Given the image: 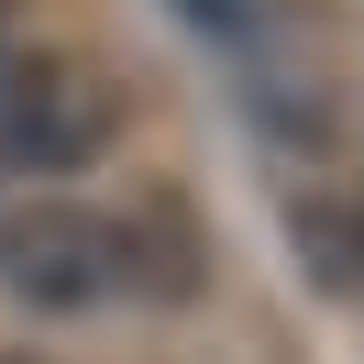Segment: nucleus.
I'll return each instance as SVG.
<instances>
[{"label":"nucleus","instance_id":"nucleus-1","mask_svg":"<svg viewBox=\"0 0 364 364\" xmlns=\"http://www.w3.org/2000/svg\"><path fill=\"white\" fill-rule=\"evenodd\" d=\"M122 133V89L67 45H33V55H0V166L23 177H77L100 166Z\"/></svg>","mask_w":364,"mask_h":364},{"label":"nucleus","instance_id":"nucleus-3","mask_svg":"<svg viewBox=\"0 0 364 364\" xmlns=\"http://www.w3.org/2000/svg\"><path fill=\"white\" fill-rule=\"evenodd\" d=\"M287 254L320 298H364V199L353 188H298L287 199Z\"/></svg>","mask_w":364,"mask_h":364},{"label":"nucleus","instance_id":"nucleus-5","mask_svg":"<svg viewBox=\"0 0 364 364\" xmlns=\"http://www.w3.org/2000/svg\"><path fill=\"white\" fill-rule=\"evenodd\" d=\"M0 55H11V11H0Z\"/></svg>","mask_w":364,"mask_h":364},{"label":"nucleus","instance_id":"nucleus-4","mask_svg":"<svg viewBox=\"0 0 364 364\" xmlns=\"http://www.w3.org/2000/svg\"><path fill=\"white\" fill-rule=\"evenodd\" d=\"M111 265H122V287H144V298H188L210 254H199V232H188L177 199H144V210L111 221Z\"/></svg>","mask_w":364,"mask_h":364},{"label":"nucleus","instance_id":"nucleus-2","mask_svg":"<svg viewBox=\"0 0 364 364\" xmlns=\"http://www.w3.org/2000/svg\"><path fill=\"white\" fill-rule=\"evenodd\" d=\"M0 287L33 298V309H100V298L122 287L111 265V221L77 199H33L0 221Z\"/></svg>","mask_w":364,"mask_h":364}]
</instances>
